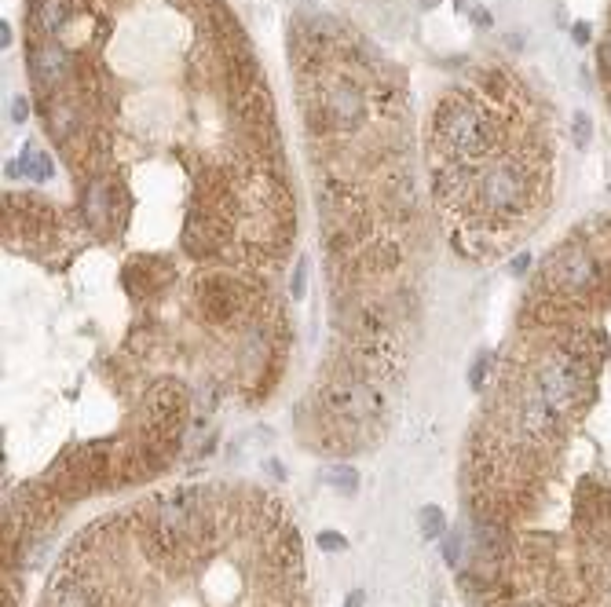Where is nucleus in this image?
<instances>
[{
	"mask_svg": "<svg viewBox=\"0 0 611 607\" xmlns=\"http://www.w3.org/2000/svg\"><path fill=\"white\" fill-rule=\"evenodd\" d=\"M304 286H308V278H304V260H301V267H297V275H293V286H290V293L297 300L304 297Z\"/></svg>",
	"mask_w": 611,
	"mask_h": 607,
	"instance_id": "19",
	"label": "nucleus"
},
{
	"mask_svg": "<svg viewBox=\"0 0 611 607\" xmlns=\"http://www.w3.org/2000/svg\"><path fill=\"white\" fill-rule=\"evenodd\" d=\"M66 70H70L66 48H59V44L48 41V37L30 44V77H33V88H37V92L55 96V88L66 81Z\"/></svg>",
	"mask_w": 611,
	"mask_h": 607,
	"instance_id": "6",
	"label": "nucleus"
},
{
	"mask_svg": "<svg viewBox=\"0 0 611 607\" xmlns=\"http://www.w3.org/2000/svg\"><path fill=\"white\" fill-rule=\"evenodd\" d=\"M81 216L96 231H107L114 220V187L107 180H88L81 187Z\"/></svg>",
	"mask_w": 611,
	"mask_h": 607,
	"instance_id": "8",
	"label": "nucleus"
},
{
	"mask_svg": "<svg viewBox=\"0 0 611 607\" xmlns=\"http://www.w3.org/2000/svg\"><path fill=\"white\" fill-rule=\"evenodd\" d=\"M66 0H33L30 8V30H33V41L37 37H55V33H63L66 26Z\"/></svg>",
	"mask_w": 611,
	"mask_h": 607,
	"instance_id": "9",
	"label": "nucleus"
},
{
	"mask_svg": "<svg viewBox=\"0 0 611 607\" xmlns=\"http://www.w3.org/2000/svg\"><path fill=\"white\" fill-rule=\"evenodd\" d=\"M527 267H531V256L520 253V256H516V260H513V264H509V271H513V275H524Z\"/></svg>",
	"mask_w": 611,
	"mask_h": 607,
	"instance_id": "21",
	"label": "nucleus"
},
{
	"mask_svg": "<svg viewBox=\"0 0 611 607\" xmlns=\"http://www.w3.org/2000/svg\"><path fill=\"white\" fill-rule=\"evenodd\" d=\"M535 384H538V392L546 395V403L553 406L560 417L582 414L586 403H590V381H582L579 373L564 363V355L560 352H553L549 359L538 363Z\"/></svg>",
	"mask_w": 611,
	"mask_h": 607,
	"instance_id": "2",
	"label": "nucleus"
},
{
	"mask_svg": "<svg viewBox=\"0 0 611 607\" xmlns=\"http://www.w3.org/2000/svg\"><path fill=\"white\" fill-rule=\"evenodd\" d=\"M319 406L326 410V417L355 421V425L381 421V414H385V399H381V392H377L370 381H359L355 373L333 377V381L319 392Z\"/></svg>",
	"mask_w": 611,
	"mask_h": 607,
	"instance_id": "1",
	"label": "nucleus"
},
{
	"mask_svg": "<svg viewBox=\"0 0 611 607\" xmlns=\"http://www.w3.org/2000/svg\"><path fill=\"white\" fill-rule=\"evenodd\" d=\"M516 421L524 428V436L542 443V439L560 436V421H564V417L546 403V395L538 392V384H527L524 395H520V403H516Z\"/></svg>",
	"mask_w": 611,
	"mask_h": 607,
	"instance_id": "5",
	"label": "nucleus"
},
{
	"mask_svg": "<svg viewBox=\"0 0 611 607\" xmlns=\"http://www.w3.org/2000/svg\"><path fill=\"white\" fill-rule=\"evenodd\" d=\"M436 4H440V0H421V8H436Z\"/></svg>",
	"mask_w": 611,
	"mask_h": 607,
	"instance_id": "26",
	"label": "nucleus"
},
{
	"mask_svg": "<svg viewBox=\"0 0 611 607\" xmlns=\"http://www.w3.org/2000/svg\"><path fill=\"white\" fill-rule=\"evenodd\" d=\"M597 59H601V70L604 77H611V33L601 41V52H597Z\"/></svg>",
	"mask_w": 611,
	"mask_h": 607,
	"instance_id": "17",
	"label": "nucleus"
},
{
	"mask_svg": "<svg viewBox=\"0 0 611 607\" xmlns=\"http://www.w3.org/2000/svg\"><path fill=\"white\" fill-rule=\"evenodd\" d=\"M26 114H30L26 99H11V121H15V125H22V121H26Z\"/></svg>",
	"mask_w": 611,
	"mask_h": 607,
	"instance_id": "18",
	"label": "nucleus"
},
{
	"mask_svg": "<svg viewBox=\"0 0 611 607\" xmlns=\"http://www.w3.org/2000/svg\"><path fill=\"white\" fill-rule=\"evenodd\" d=\"M571 136H575V147L579 150L590 147V118H586V114H575V121H571Z\"/></svg>",
	"mask_w": 611,
	"mask_h": 607,
	"instance_id": "15",
	"label": "nucleus"
},
{
	"mask_svg": "<svg viewBox=\"0 0 611 607\" xmlns=\"http://www.w3.org/2000/svg\"><path fill=\"white\" fill-rule=\"evenodd\" d=\"M48 607H107L103 597H96V589L88 586L85 578L63 567L52 582V593H48Z\"/></svg>",
	"mask_w": 611,
	"mask_h": 607,
	"instance_id": "7",
	"label": "nucleus"
},
{
	"mask_svg": "<svg viewBox=\"0 0 611 607\" xmlns=\"http://www.w3.org/2000/svg\"><path fill=\"white\" fill-rule=\"evenodd\" d=\"M546 282L549 286H557L560 293H586V289L597 282V264H593V256L582 249V245H568V249H560V253L549 256L546 264Z\"/></svg>",
	"mask_w": 611,
	"mask_h": 607,
	"instance_id": "3",
	"label": "nucleus"
},
{
	"mask_svg": "<svg viewBox=\"0 0 611 607\" xmlns=\"http://www.w3.org/2000/svg\"><path fill=\"white\" fill-rule=\"evenodd\" d=\"M443 560H447V567H461V534L458 531H451L443 538Z\"/></svg>",
	"mask_w": 611,
	"mask_h": 607,
	"instance_id": "14",
	"label": "nucleus"
},
{
	"mask_svg": "<svg viewBox=\"0 0 611 607\" xmlns=\"http://www.w3.org/2000/svg\"><path fill=\"white\" fill-rule=\"evenodd\" d=\"M194 311L209 326H227L242 311V289L231 278H205L198 293H194Z\"/></svg>",
	"mask_w": 611,
	"mask_h": 607,
	"instance_id": "4",
	"label": "nucleus"
},
{
	"mask_svg": "<svg viewBox=\"0 0 611 607\" xmlns=\"http://www.w3.org/2000/svg\"><path fill=\"white\" fill-rule=\"evenodd\" d=\"M264 472H268V476H275V480H286V469H282V461H275V458L264 461Z\"/></svg>",
	"mask_w": 611,
	"mask_h": 607,
	"instance_id": "20",
	"label": "nucleus"
},
{
	"mask_svg": "<svg viewBox=\"0 0 611 607\" xmlns=\"http://www.w3.org/2000/svg\"><path fill=\"white\" fill-rule=\"evenodd\" d=\"M322 476H326V483H330L333 490H341V494H355V490H359V472L348 469V465H330Z\"/></svg>",
	"mask_w": 611,
	"mask_h": 607,
	"instance_id": "12",
	"label": "nucleus"
},
{
	"mask_svg": "<svg viewBox=\"0 0 611 607\" xmlns=\"http://www.w3.org/2000/svg\"><path fill=\"white\" fill-rule=\"evenodd\" d=\"M319 549H322V553H344V549H348V542H344L337 531H322L319 534Z\"/></svg>",
	"mask_w": 611,
	"mask_h": 607,
	"instance_id": "16",
	"label": "nucleus"
},
{
	"mask_svg": "<svg viewBox=\"0 0 611 607\" xmlns=\"http://www.w3.org/2000/svg\"><path fill=\"white\" fill-rule=\"evenodd\" d=\"M0 44H4V48H8V44H11V30H8V22H0Z\"/></svg>",
	"mask_w": 611,
	"mask_h": 607,
	"instance_id": "24",
	"label": "nucleus"
},
{
	"mask_svg": "<svg viewBox=\"0 0 611 607\" xmlns=\"http://www.w3.org/2000/svg\"><path fill=\"white\" fill-rule=\"evenodd\" d=\"M366 600H363V589H352L348 597H344V607H363Z\"/></svg>",
	"mask_w": 611,
	"mask_h": 607,
	"instance_id": "22",
	"label": "nucleus"
},
{
	"mask_svg": "<svg viewBox=\"0 0 611 607\" xmlns=\"http://www.w3.org/2000/svg\"><path fill=\"white\" fill-rule=\"evenodd\" d=\"M509 607H542V604H527V600H520V604H509Z\"/></svg>",
	"mask_w": 611,
	"mask_h": 607,
	"instance_id": "27",
	"label": "nucleus"
},
{
	"mask_svg": "<svg viewBox=\"0 0 611 607\" xmlns=\"http://www.w3.org/2000/svg\"><path fill=\"white\" fill-rule=\"evenodd\" d=\"M575 41H579V44L590 41V26H582V22H579V26H575Z\"/></svg>",
	"mask_w": 611,
	"mask_h": 607,
	"instance_id": "23",
	"label": "nucleus"
},
{
	"mask_svg": "<svg viewBox=\"0 0 611 607\" xmlns=\"http://www.w3.org/2000/svg\"><path fill=\"white\" fill-rule=\"evenodd\" d=\"M22 172H26L33 183H48L52 180V161L44 158V154H37L33 147H26V154H22Z\"/></svg>",
	"mask_w": 611,
	"mask_h": 607,
	"instance_id": "11",
	"label": "nucleus"
},
{
	"mask_svg": "<svg viewBox=\"0 0 611 607\" xmlns=\"http://www.w3.org/2000/svg\"><path fill=\"white\" fill-rule=\"evenodd\" d=\"M418 531H421V538H429V542L447 531V520H443L440 505H425V509H418Z\"/></svg>",
	"mask_w": 611,
	"mask_h": 607,
	"instance_id": "10",
	"label": "nucleus"
},
{
	"mask_svg": "<svg viewBox=\"0 0 611 607\" xmlns=\"http://www.w3.org/2000/svg\"><path fill=\"white\" fill-rule=\"evenodd\" d=\"M472 19L480 22V26H491V15H487V11H483V8H476V15H472Z\"/></svg>",
	"mask_w": 611,
	"mask_h": 607,
	"instance_id": "25",
	"label": "nucleus"
},
{
	"mask_svg": "<svg viewBox=\"0 0 611 607\" xmlns=\"http://www.w3.org/2000/svg\"><path fill=\"white\" fill-rule=\"evenodd\" d=\"M370 264L381 267V271L396 267V264H399V245H396V242H377V245H370Z\"/></svg>",
	"mask_w": 611,
	"mask_h": 607,
	"instance_id": "13",
	"label": "nucleus"
}]
</instances>
